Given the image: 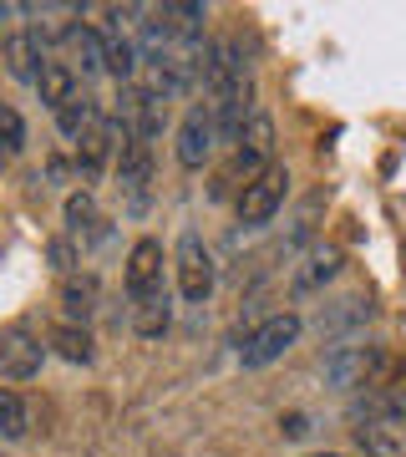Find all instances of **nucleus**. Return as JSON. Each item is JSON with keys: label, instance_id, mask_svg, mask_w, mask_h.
I'll return each mask as SVG.
<instances>
[{"label": "nucleus", "instance_id": "nucleus-1", "mask_svg": "<svg viewBox=\"0 0 406 457\" xmlns=\"http://www.w3.org/2000/svg\"><path fill=\"white\" fill-rule=\"evenodd\" d=\"M300 336H305V320H300L294 311L269 315V320H260V326L244 336L239 366H244V371H264V366H275L279 356H290L294 345H300Z\"/></svg>", "mask_w": 406, "mask_h": 457}, {"label": "nucleus", "instance_id": "nucleus-2", "mask_svg": "<svg viewBox=\"0 0 406 457\" xmlns=\"http://www.w3.org/2000/svg\"><path fill=\"white\" fill-rule=\"evenodd\" d=\"M173 270H178V295L188 305H209L213 285H219V270H213V254L209 245L198 239L194 228L178 234V254H173Z\"/></svg>", "mask_w": 406, "mask_h": 457}, {"label": "nucleus", "instance_id": "nucleus-3", "mask_svg": "<svg viewBox=\"0 0 406 457\" xmlns=\"http://www.w3.org/2000/svg\"><path fill=\"white\" fill-rule=\"evenodd\" d=\"M117 188H122L128 213H143L153 198V143L132 132H122V147H117Z\"/></svg>", "mask_w": 406, "mask_h": 457}, {"label": "nucleus", "instance_id": "nucleus-4", "mask_svg": "<svg viewBox=\"0 0 406 457\" xmlns=\"http://www.w3.org/2000/svg\"><path fill=\"white\" fill-rule=\"evenodd\" d=\"M285 194H290V173L285 168H264L254 183H244L239 188V204H234V213H239L244 228H264L269 219L279 213V204H285Z\"/></svg>", "mask_w": 406, "mask_h": 457}, {"label": "nucleus", "instance_id": "nucleus-5", "mask_svg": "<svg viewBox=\"0 0 406 457\" xmlns=\"http://www.w3.org/2000/svg\"><path fill=\"white\" fill-rule=\"evenodd\" d=\"M264 168H275V122H269V112H254L249 128H244V137L234 143V168H228V179L254 183Z\"/></svg>", "mask_w": 406, "mask_h": 457}, {"label": "nucleus", "instance_id": "nucleus-6", "mask_svg": "<svg viewBox=\"0 0 406 457\" xmlns=\"http://www.w3.org/2000/svg\"><path fill=\"white\" fill-rule=\"evenodd\" d=\"M213 147H219V112H213V102H194L178 122V163L183 168H203L213 158Z\"/></svg>", "mask_w": 406, "mask_h": 457}, {"label": "nucleus", "instance_id": "nucleus-7", "mask_svg": "<svg viewBox=\"0 0 406 457\" xmlns=\"http://www.w3.org/2000/svg\"><path fill=\"white\" fill-rule=\"evenodd\" d=\"M122 290H128L132 311L147 305V300H158V295H168V285H162V245H158V239H137V245L128 249V275H122Z\"/></svg>", "mask_w": 406, "mask_h": 457}, {"label": "nucleus", "instance_id": "nucleus-8", "mask_svg": "<svg viewBox=\"0 0 406 457\" xmlns=\"http://www.w3.org/2000/svg\"><path fill=\"white\" fill-rule=\"evenodd\" d=\"M381 371V351L376 345H330V356H325V381L336 386V392H356V386H371V376Z\"/></svg>", "mask_w": 406, "mask_h": 457}, {"label": "nucleus", "instance_id": "nucleus-9", "mask_svg": "<svg viewBox=\"0 0 406 457\" xmlns=\"http://www.w3.org/2000/svg\"><path fill=\"white\" fill-rule=\"evenodd\" d=\"M117 147H122V128H117V117H112V112H102L92 128L81 132V143H77V173H81L87 183L102 179Z\"/></svg>", "mask_w": 406, "mask_h": 457}, {"label": "nucleus", "instance_id": "nucleus-10", "mask_svg": "<svg viewBox=\"0 0 406 457\" xmlns=\"http://www.w3.org/2000/svg\"><path fill=\"white\" fill-rule=\"evenodd\" d=\"M41 361H46V345L36 341L31 330H0V376L5 381H31L36 371H41Z\"/></svg>", "mask_w": 406, "mask_h": 457}, {"label": "nucleus", "instance_id": "nucleus-11", "mask_svg": "<svg viewBox=\"0 0 406 457\" xmlns=\"http://www.w3.org/2000/svg\"><path fill=\"white\" fill-rule=\"evenodd\" d=\"M5 71L16 77V82H26V87H36L41 82V71H46V41H41V31L36 26H26V31H11L5 36Z\"/></svg>", "mask_w": 406, "mask_h": 457}, {"label": "nucleus", "instance_id": "nucleus-12", "mask_svg": "<svg viewBox=\"0 0 406 457\" xmlns=\"http://www.w3.org/2000/svg\"><path fill=\"white\" fill-rule=\"evenodd\" d=\"M336 275H341V249L315 245L305 260H300V270L290 275V295H294V300H310V295H320Z\"/></svg>", "mask_w": 406, "mask_h": 457}, {"label": "nucleus", "instance_id": "nucleus-13", "mask_svg": "<svg viewBox=\"0 0 406 457\" xmlns=\"http://www.w3.org/2000/svg\"><path fill=\"white\" fill-rule=\"evenodd\" d=\"M102 36H107V71H112L122 87H132L137 82V62H143V51H137V41L122 31V11H117V5L107 11V31Z\"/></svg>", "mask_w": 406, "mask_h": 457}, {"label": "nucleus", "instance_id": "nucleus-14", "mask_svg": "<svg viewBox=\"0 0 406 457\" xmlns=\"http://www.w3.org/2000/svg\"><path fill=\"white\" fill-rule=\"evenodd\" d=\"M366 320H371V300H360V295H345V300H336V305H325L320 320H315V330H320L325 341L345 345V336H356Z\"/></svg>", "mask_w": 406, "mask_h": 457}, {"label": "nucleus", "instance_id": "nucleus-15", "mask_svg": "<svg viewBox=\"0 0 406 457\" xmlns=\"http://www.w3.org/2000/svg\"><path fill=\"white\" fill-rule=\"evenodd\" d=\"M66 46H71V62L81 66V77H97V71H107V36L97 31V26H87V21H71V26H62Z\"/></svg>", "mask_w": 406, "mask_h": 457}, {"label": "nucleus", "instance_id": "nucleus-16", "mask_svg": "<svg viewBox=\"0 0 406 457\" xmlns=\"http://www.w3.org/2000/svg\"><path fill=\"white\" fill-rule=\"evenodd\" d=\"M36 92H41V102H46L51 112H62L66 102H71V97L81 92L77 66H71V62H56V56H51L46 71H41V82H36Z\"/></svg>", "mask_w": 406, "mask_h": 457}, {"label": "nucleus", "instance_id": "nucleus-17", "mask_svg": "<svg viewBox=\"0 0 406 457\" xmlns=\"http://www.w3.org/2000/svg\"><path fill=\"white\" fill-rule=\"evenodd\" d=\"M62 315H66V326H87V320L97 315V279L66 275L62 279Z\"/></svg>", "mask_w": 406, "mask_h": 457}, {"label": "nucleus", "instance_id": "nucleus-18", "mask_svg": "<svg viewBox=\"0 0 406 457\" xmlns=\"http://www.w3.org/2000/svg\"><path fill=\"white\" fill-rule=\"evenodd\" d=\"M356 447L366 457H406V427L402 422H366V427H356Z\"/></svg>", "mask_w": 406, "mask_h": 457}, {"label": "nucleus", "instance_id": "nucleus-19", "mask_svg": "<svg viewBox=\"0 0 406 457\" xmlns=\"http://www.w3.org/2000/svg\"><path fill=\"white\" fill-rule=\"evenodd\" d=\"M51 351H56L62 361H71V366H92V361H97V351H92V330L87 326H66V320L51 330Z\"/></svg>", "mask_w": 406, "mask_h": 457}, {"label": "nucleus", "instance_id": "nucleus-20", "mask_svg": "<svg viewBox=\"0 0 406 457\" xmlns=\"http://www.w3.org/2000/svg\"><path fill=\"white\" fill-rule=\"evenodd\" d=\"M168 326H173V305H168V295H158V300H147V305L132 311V330H137L143 341H162Z\"/></svg>", "mask_w": 406, "mask_h": 457}, {"label": "nucleus", "instance_id": "nucleus-21", "mask_svg": "<svg viewBox=\"0 0 406 457\" xmlns=\"http://www.w3.org/2000/svg\"><path fill=\"white\" fill-rule=\"evenodd\" d=\"M26 427H31V407H26V396L0 386V437L21 442V437H26Z\"/></svg>", "mask_w": 406, "mask_h": 457}, {"label": "nucleus", "instance_id": "nucleus-22", "mask_svg": "<svg viewBox=\"0 0 406 457\" xmlns=\"http://www.w3.org/2000/svg\"><path fill=\"white\" fill-rule=\"evenodd\" d=\"M66 228L77 234V239H92L97 234V198L87 194H66Z\"/></svg>", "mask_w": 406, "mask_h": 457}, {"label": "nucleus", "instance_id": "nucleus-23", "mask_svg": "<svg viewBox=\"0 0 406 457\" xmlns=\"http://www.w3.org/2000/svg\"><path fill=\"white\" fill-rule=\"evenodd\" d=\"M26 153V122L16 107H0V158H16Z\"/></svg>", "mask_w": 406, "mask_h": 457}, {"label": "nucleus", "instance_id": "nucleus-24", "mask_svg": "<svg viewBox=\"0 0 406 457\" xmlns=\"http://www.w3.org/2000/svg\"><path fill=\"white\" fill-rule=\"evenodd\" d=\"M279 427H285V437H310V417H305V411H290Z\"/></svg>", "mask_w": 406, "mask_h": 457}, {"label": "nucleus", "instance_id": "nucleus-25", "mask_svg": "<svg viewBox=\"0 0 406 457\" xmlns=\"http://www.w3.org/2000/svg\"><path fill=\"white\" fill-rule=\"evenodd\" d=\"M51 260H56V270H71V245L56 239V245H51Z\"/></svg>", "mask_w": 406, "mask_h": 457}, {"label": "nucleus", "instance_id": "nucleus-26", "mask_svg": "<svg viewBox=\"0 0 406 457\" xmlns=\"http://www.w3.org/2000/svg\"><path fill=\"white\" fill-rule=\"evenodd\" d=\"M5 16H16V5H0V21ZM0 56H5V36H0Z\"/></svg>", "mask_w": 406, "mask_h": 457}, {"label": "nucleus", "instance_id": "nucleus-27", "mask_svg": "<svg viewBox=\"0 0 406 457\" xmlns=\"http://www.w3.org/2000/svg\"><path fill=\"white\" fill-rule=\"evenodd\" d=\"M315 457H345V453H315Z\"/></svg>", "mask_w": 406, "mask_h": 457}]
</instances>
